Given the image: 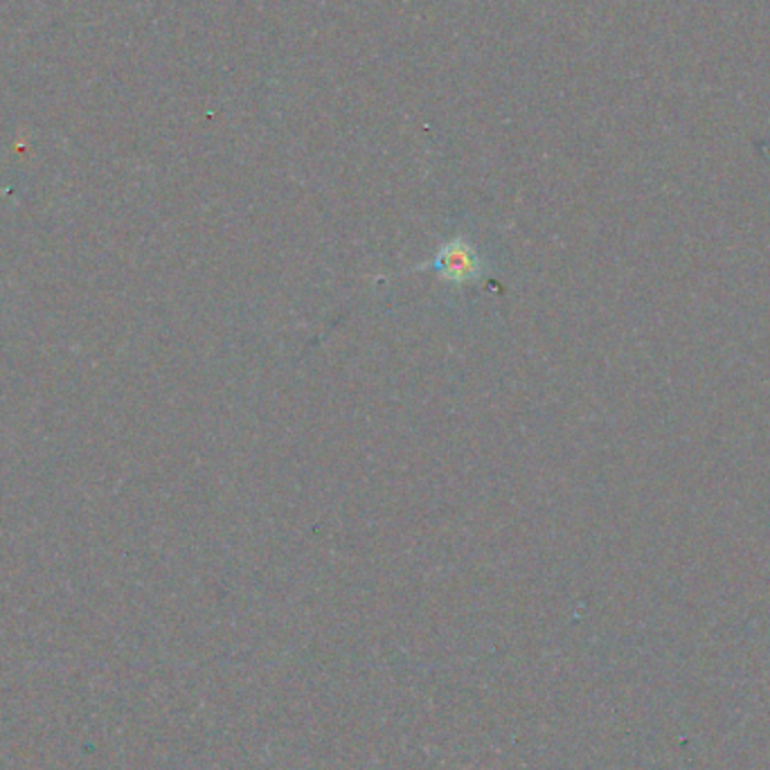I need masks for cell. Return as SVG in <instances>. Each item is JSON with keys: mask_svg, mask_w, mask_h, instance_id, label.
<instances>
[{"mask_svg": "<svg viewBox=\"0 0 770 770\" xmlns=\"http://www.w3.org/2000/svg\"><path fill=\"white\" fill-rule=\"evenodd\" d=\"M417 270H433L442 282L462 287L487 278L491 264L478 253V248L469 239L453 237L448 242H442L433 259L420 264Z\"/></svg>", "mask_w": 770, "mask_h": 770, "instance_id": "obj_1", "label": "cell"}]
</instances>
